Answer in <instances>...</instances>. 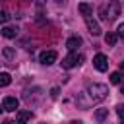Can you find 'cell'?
<instances>
[{
  "label": "cell",
  "instance_id": "cell-11",
  "mask_svg": "<svg viewBox=\"0 0 124 124\" xmlns=\"http://www.w3.org/2000/svg\"><path fill=\"white\" fill-rule=\"evenodd\" d=\"M17 35V29H14V27H4L2 29V37H6V39H14Z\"/></svg>",
  "mask_w": 124,
  "mask_h": 124
},
{
  "label": "cell",
  "instance_id": "cell-8",
  "mask_svg": "<svg viewBox=\"0 0 124 124\" xmlns=\"http://www.w3.org/2000/svg\"><path fill=\"white\" fill-rule=\"evenodd\" d=\"M79 45H81V37H76V35H74V37H70V39L66 41V46H68L72 52H74V50H76Z\"/></svg>",
  "mask_w": 124,
  "mask_h": 124
},
{
  "label": "cell",
  "instance_id": "cell-17",
  "mask_svg": "<svg viewBox=\"0 0 124 124\" xmlns=\"http://www.w3.org/2000/svg\"><path fill=\"white\" fill-rule=\"evenodd\" d=\"M4 54H6L8 58H14V50H12V48H4Z\"/></svg>",
  "mask_w": 124,
  "mask_h": 124
},
{
  "label": "cell",
  "instance_id": "cell-12",
  "mask_svg": "<svg viewBox=\"0 0 124 124\" xmlns=\"http://www.w3.org/2000/svg\"><path fill=\"white\" fill-rule=\"evenodd\" d=\"M107 116H108V108H97V110H95V120L101 122V120H105Z\"/></svg>",
  "mask_w": 124,
  "mask_h": 124
},
{
  "label": "cell",
  "instance_id": "cell-15",
  "mask_svg": "<svg viewBox=\"0 0 124 124\" xmlns=\"http://www.w3.org/2000/svg\"><path fill=\"white\" fill-rule=\"evenodd\" d=\"M120 79H122V76H120V72H112V74H110V83H114V85H118V83H120Z\"/></svg>",
  "mask_w": 124,
  "mask_h": 124
},
{
  "label": "cell",
  "instance_id": "cell-20",
  "mask_svg": "<svg viewBox=\"0 0 124 124\" xmlns=\"http://www.w3.org/2000/svg\"><path fill=\"white\" fill-rule=\"evenodd\" d=\"M54 2H56V4H64L66 0H54Z\"/></svg>",
  "mask_w": 124,
  "mask_h": 124
},
{
  "label": "cell",
  "instance_id": "cell-19",
  "mask_svg": "<svg viewBox=\"0 0 124 124\" xmlns=\"http://www.w3.org/2000/svg\"><path fill=\"white\" fill-rule=\"evenodd\" d=\"M122 108H124L122 105H116V112H118V116H120V120H122Z\"/></svg>",
  "mask_w": 124,
  "mask_h": 124
},
{
  "label": "cell",
  "instance_id": "cell-14",
  "mask_svg": "<svg viewBox=\"0 0 124 124\" xmlns=\"http://www.w3.org/2000/svg\"><path fill=\"white\" fill-rule=\"evenodd\" d=\"M116 41H118V37H116V33H107V35H105V43H107L108 46H112V45H116Z\"/></svg>",
  "mask_w": 124,
  "mask_h": 124
},
{
  "label": "cell",
  "instance_id": "cell-21",
  "mask_svg": "<svg viewBox=\"0 0 124 124\" xmlns=\"http://www.w3.org/2000/svg\"><path fill=\"white\" fill-rule=\"evenodd\" d=\"M70 124H81V122H79V120H72Z\"/></svg>",
  "mask_w": 124,
  "mask_h": 124
},
{
  "label": "cell",
  "instance_id": "cell-7",
  "mask_svg": "<svg viewBox=\"0 0 124 124\" xmlns=\"http://www.w3.org/2000/svg\"><path fill=\"white\" fill-rule=\"evenodd\" d=\"M85 25H87V29H89V33H91V35H101V27H99V23H97L95 19L85 17Z\"/></svg>",
  "mask_w": 124,
  "mask_h": 124
},
{
  "label": "cell",
  "instance_id": "cell-2",
  "mask_svg": "<svg viewBox=\"0 0 124 124\" xmlns=\"http://www.w3.org/2000/svg\"><path fill=\"white\" fill-rule=\"evenodd\" d=\"M118 12H120V6H118V2H116V0H112V2H110V8H107V6H103V8H101V14H103V17H105V19H114V17L118 16Z\"/></svg>",
  "mask_w": 124,
  "mask_h": 124
},
{
  "label": "cell",
  "instance_id": "cell-18",
  "mask_svg": "<svg viewBox=\"0 0 124 124\" xmlns=\"http://www.w3.org/2000/svg\"><path fill=\"white\" fill-rule=\"evenodd\" d=\"M124 35V25H118V33H116V37H122Z\"/></svg>",
  "mask_w": 124,
  "mask_h": 124
},
{
  "label": "cell",
  "instance_id": "cell-4",
  "mask_svg": "<svg viewBox=\"0 0 124 124\" xmlns=\"http://www.w3.org/2000/svg\"><path fill=\"white\" fill-rule=\"evenodd\" d=\"M79 60H81V56H78L76 52H70L68 56H64V58H62V68L70 70V68H74L76 64H79Z\"/></svg>",
  "mask_w": 124,
  "mask_h": 124
},
{
  "label": "cell",
  "instance_id": "cell-5",
  "mask_svg": "<svg viewBox=\"0 0 124 124\" xmlns=\"http://www.w3.org/2000/svg\"><path fill=\"white\" fill-rule=\"evenodd\" d=\"M56 58H58V54H56V50H45V52H41V56H39V60H41V64H45V66H48V64H52V62H56Z\"/></svg>",
  "mask_w": 124,
  "mask_h": 124
},
{
  "label": "cell",
  "instance_id": "cell-13",
  "mask_svg": "<svg viewBox=\"0 0 124 124\" xmlns=\"http://www.w3.org/2000/svg\"><path fill=\"white\" fill-rule=\"evenodd\" d=\"M10 83H12V78H10V74L2 72V74H0V87H8Z\"/></svg>",
  "mask_w": 124,
  "mask_h": 124
},
{
  "label": "cell",
  "instance_id": "cell-9",
  "mask_svg": "<svg viewBox=\"0 0 124 124\" xmlns=\"http://www.w3.org/2000/svg\"><path fill=\"white\" fill-rule=\"evenodd\" d=\"M31 110H19L17 112V124H25L27 120H31Z\"/></svg>",
  "mask_w": 124,
  "mask_h": 124
},
{
  "label": "cell",
  "instance_id": "cell-22",
  "mask_svg": "<svg viewBox=\"0 0 124 124\" xmlns=\"http://www.w3.org/2000/svg\"><path fill=\"white\" fill-rule=\"evenodd\" d=\"M4 124H16V122H12V120H6V122H4Z\"/></svg>",
  "mask_w": 124,
  "mask_h": 124
},
{
  "label": "cell",
  "instance_id": "cell-3",
  "mask_svg": "<svg viewBox=\"0 0 124 124\" xmlns=\"http://www.w3.org/2000/svg\"><path fill=\"white\" fill-rule=\"evenodd\" d=\"M93 66H95L99 72H107V70H108V58L99 52V54H95V58H93Z\"/></svg>",
  "mask_w": 124,
  "mask_h": 124
},
{
  "label": "cell",
  "instance_id": "cell-1",
  "mask_svg": "<svg viewBox=\"0 0 124 124\" xmlns=\"http://www.w3.org/2000/svg\"><path fill=\"white\" fill-rule=\"evenodd\" d=\"M107 95H108V87L105 83H93V85H89L83 91V97H87V101L83 103V108L89 107V105H93V103H101L103 99H107Z\"/></svg>",
  "mask_w": 124,
  "mask_h": 124
},
{
  "label": "cell",
  "instance_id": "cell-16",
  "mask_svg": "<svg viewBox=\"0 0 124 124\" xmlns=\"http://www.w3.org/2000/svg\"><path fill=\"white\" fill-rule=\"evenodd\" d=\"M8 19H10V14L4 12V10H0V23H6Z\"/></svg>",
  "mask_w": 124,
  "mask_h": 124
},
{
  "label": "cell",
  "instance_id": "cell-6",
  "mask_svg": "<svg viewBox=\"0 0 124 124\" xmlns=\"http://www.w3.org/2000/svg\"><path fill=\"white\" fill-rule=\"evenodd\" d=\"M17 107H19V101H17L16 97H4V101H2V108H4V110H10V112H12V110H16Z\"/></svg>",
  "mask_w": 124,
  "mask_h": 124
},
{
  "label": "cell",
  "instance_id": "cell-10",
  "mask_svg": "<svg viewBox=\"0 0 124 124\" xmlns=\"http://www.w3.org/2000/svg\"><path fill=\"white\" fill-rule=\"evenodd\" d=\"M78 10H79L81 16H85V17H91V14H93V8H91L89 4H85V2H81V4L78 6Z\"/></svg>",
  "mask_w": 124,
  "mask_h": 124
}]
</instances>
